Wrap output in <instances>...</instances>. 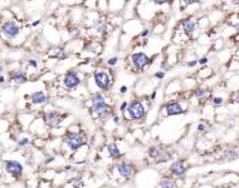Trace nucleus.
<instances>
[{
    "mask_svg": "<svg viewBox=\"0 0 239 188\" xmlns=\"http://www.w3.org/2000/svg\"><path fill=\"white\" fill-rule=\"evenodd\" d=\"M0 31L5 39H15L20 34V26L14 20H5L0 25Z\"/></svg>",
    "mask_w": 239,
    "mask_h": 188,
    "instance_id": "nucleus-1",
    "label": "nucleus"
},
{
    "mask_svg": "<svg viewBox=\"0 0 239 188\" xmlns=\"http://www.w3.org/2000/svg\"><path fill=\"white\" fill-rule=\"evenodd\" d=\"M128 108H126L128 110V114L132 119H142L146 114V108L143 106L142 102L140 101H133L132 103L127 104Z\"/></svg>",
    "mask_w": 239,
    "mask_h": 188,
    "instance_id": "nucleus-2",
    "label": "nucleus"
},
{
    "mask_svg": "<svg viewBox=\"0 0 239 188\" xmlns=\"http://www.w3.org/2000/svg\"><path fill=\"white\" fill-rule=\"evenodd\" d=\"M86 142V138L83 134L79 133H71L66 137L64 139V143L69 147V149L72 151H77L78 148H81Z\"/></svg>",
    "mask_w": 239,
    "mask_h": 188,
    "instance_id": "nucleus-3",
    "label": "nucleus"
},
{
    "mask_svg": "<svg viewBox=\"0 0 239 188\" xmlns=\"http://www.w3.org/2000/svg\"><path fill=\"white\" fill-rule=\"evenodd\" d=\"M4 169H5V172L8 174H10L13 177H20L23 174V166L18 161H8V162H5Z\"/></svg>",
    "mask_w": 239,
    "mask_h": 188,
    "instance_id": "nucleus-4",
    "label": "nucleus"
},
{
    "mask_svg": "<svg viewBox=\"0 0 239 188\" xmlns=\"http://www.w3.org/2000/svg\"><path fill=\"white\" fill-rule=\"evenodd\" d=\"M94 82L97 84V87L102 90L107 89L110 87V83H111V78L107 73L105 72H96L94 73Z\"/></svg>",
    "mask_w": 239,
    "mask_h": 188,
    "instance_id": "nucleus-5",
    "label": "nucleus"
},
{
    "mask_svg": "<svg viewBox=\"0 0 239 188\" xmlns=\"http://www.w3.org/2000/svg\"><path fill=\"white\" fill-rule=\"evenodd\" d=\"M64 85L68 88V89H72V88H76L77 85H79L81 83V78L78 75V73L76 70H69L66 77H64V80H63Z\"/></svg>",
    "mask_w": 239,
    "mask_h": 188,
    "instance_id": "nucleus-6",
    "label": "nucleus"
},
{
    "mask_svg": "<svg viewBox=\"0 0 239 188\" xmlns=\"http://www.w3.org/2000/svg\"><path fill=\"white\" fill-rule=\"evenodd\" d=\"M92 112L98 118H106V117L110 115L111 108H110L108 104H106V102L96 103V104H92Z\"/></svg>",
    "mask_w": 239,
    "mask_h": 188,
    "instance_id": "nucleus-7",
    "label": "nucleus"
},
{
    "mask_svg": "<svg viewBox=\"0 0 239 188\" xmlns=\"http://www.w3.org/2000/svg\"><path fill=\"white\" fill-rule=\"evenodd\" d=\"M131 60H132V64L138 69L146 67L150 63V58L145 53H133L131 55Z\"/></svg>",
    "mask_w": 239,
    "mask_h": 188,
    "instance_id": "nucleus-8",
    "label": "nucleus"
},
{
    "mask_svg": "<svg viewBox=\"0 0 239 188\" xmlns=\"http://www.w3.org/2000/svg\"><path fill=\"white\" fill-rule=\"evenodd\" d=\"M61 114L56 110H52V112H48L44 114V122L47 125H49V127H57L59 123H61Z\"/></svg>",
    "mask_w": 239,
    "mask_h": 188,
    "instance_id": "nucleus-9",
    "label": "nucleus"
},
{
    "mask_svg": "<svg viewBox=\"0 0 239 188\" xmlns=\"http://www.w3.org/2000/svg\"><path fill=\"white\" fill-rule=\"evenodd\" d=\"M10 78L13 82H15L17 84H24L28 82V77L27 74L22 70V69H14L10 72Z\"/></svg>",
    "mask_w": 239,
    "mask_h": 188,
    "instance_id": "nucleus-10",
    "label": "nucleus"
},
{
    "mask_svg": "<svg viewBox=\"0 0 239 188\" xmlns=\"http://www.w3.org/2000/svg\"><path fill=\"white\" fill-rule=\"evenodd\" d=\"M165 109H166V114H167V115H177V114H181V113L184 112L182 106H181L179 102H171V103H169V104L165 107Z\"/></svg>",
    "mask_w": 239,
    "mask_h": 188,
    "instance_id": "nucleus-11",
    "label": "nucleus"
},
{
    "mask_svg": "<svg viewBox=\"0 0 239 188\" xmlns=\"http://www.w3.org/2000/svg\"><path fill=\"white\" fill-rule=\"evenodd\" d=\"M117 171H118V173L122 176V177H125V178H130L132 174H133V167L130 164V163H120L118 166H117Z\"/></svg>",
    "mask_w": 239,
    "mask_h": 188,
    "instance_id": "nucleus-12",
    "label": "nucleus"
},
{
    "mask_svg": "<svg viewBox=\"0 0 239 188\" xmlns=\"http://www.w3.org/2000/svg\"><path fill=\"white\" fill-rule=\"evenodd\" d=\"M181 26H182V30L186 35H190V34H193V31L195 30V21L193 19H184L181 21Z\"/></svg>",
    "mask_w": 239,
    "mask_h": 188,
    "instance_id": "nucleus-13",
    "label": "nucleus"
},
{
    "mask_svg": "<svg viewBox=\"0 0 239 188\" xmlns=\"http://www.w3.org/2000/svg\"><path fill=\"white\" fill-rule=\"evenodd\" d=\"M30 99L33 104H43L47 102V97L43 92H34L30 96Z\"/></svg>",
    "mask_w": 239,
    "mask_h": 188,
    "instance_id": "nucleus-14",
    "label": "nucleus"
},
{
    "mask_svg": "<svg viewBox=\"0 0 239 188\" xmlns=\"http://www.w3.org/2000/svg\"><path fill=\"white\" fill-rule=\"evenodd\" d=\"M170 169H171V173L175 174V176H177V177L182 176V174L185 173V171H186V168H185V166H184L182 162H175V163H172V166H171Z\"/></svg>",
    "mask_w": 239,
    "mask_h": 188,
    "instance_id": "nucleus-15",
    "label": "nucleus"
},
{
    "mask_svg": "<svg viewBox=\"0 0 239 188\" xmlns=\"http://www.w3.org/2000/svg\"><path fill=\"white\" fill-rule=\"evenodd\" d=\"M107 152H108L110 157H112V158H115V159H118V158L121 157V152H120V149H118V147H117L116 143H110V144L107 146Z\"/></svg>",
    "mask_w": 239,
    "mask_h": 188,
    "instance_id": "nucleus-16",
    "label": "nucleus"
},
{
    "mask_svg": "<svg viewBox=\"0 0 239 188\" xmlns=\"http://www.w3.org/2000/svg\"><path fill=\"white\" fill-rule=\"evenodd\" d=\"M105 102V97L100 93H94L91 96V103L92 104H96V103H102Z\"/></svg>",
    "mask_w": 239,
    "mask_h": 188,
    "instance_id": "nucleus-17",
    "label": "nucleus"
},
{
    "mask_svg": "<svg viewBox=\"0 0 239 188\" xmlns=\"http://www.w3.org/2000/svg\"><path fill=\"white\" fill-rule=\"evenodd\" d=\"M160 187L161 188H175V183L172 179H164V181H161Z\"/></svg>",
    "mask_w": 239,
    "mask_h": 188,
    "instance_id": "nucleus-18",
    "label": "nucleus"
},
{
    "mask_svg": "<svg viewBox=\"0 0 239 188\" xmlns=\"http://www.w3.org/2000/svg\"><path fill=\"white\" fill-rule=\"evenodd\" d=\"M170 153H166V152H160V154H159V157H157V161L159 162H166V161H169L170 159Z\"/></svg>",
    "mask_w": 239,
    "mask_h": 188,
    "instance_id": "nucleus-19",
    "label": "nucleus"
},
{
    "mask_svg": "<svg viewBox=\"0 0 239 188\" xmlns=\"http://www.w3.org/2000/svg\"><path fill=\"white\" fill-rule=\"evenodd\" d=\"M96 29H97L100 33H105V31H106V24H105V21L100 20V21L96 23Z\"/></svg>",
    "mask_w": 239,
    "mask_h": 188,
    "instance_id": "nucleus-20",
    "label": "nucleus"
},
{
    "mask_svg": "<svg viewBox=\"0 0 239 188\" xmlns=\"http://www.w3.org/2000/svg\"><path fill=\"white\" fill-rule=\"evenodd\" d=\"M205 94H207V89H205V88H199V89L197 90V93H195V96H197V98L202 99V98L205 97Z\"/></svg>",
    "mask_w": 239,
    "mask_h": 188,
    "instance_id": "nucleus-21",
    "label": "nucleus"
},
{
    "mask_svg": "<svg viewBox=\"0 0 239 188\" xmlns=\"http://www.w3.org/2000/svg\"><path fill=\"white\" fill-rule=\"evenodd\" d=\"M159 154H160V151H159L157 148H155V147L150 148V151H149V156H150L151 158H157Z\"/></svg>",
    "mask_w": 239,
    "mask_h": 188,
    "instance_id": "nucleus-22",
    "label": "nucleus"
},
{
    "mask_svg": "<svg viewBox=\"0 0 239 188\" xmlns=\"http://www.w3.org/2000/svg\"><path fill=\"white\" fill-rule=\"evenodd\" d=\"M28 143H29V139H28V138L19 139V140H18V147H25Z\"/></svg>",
    "mask_w": 239,
    "mask_h": 188,
    "instance_id": "nucleus-23",
    "label": "nucleus"
},
{
    "mask_svg": "<svg viewBox=\"0 0 239 188\" xmlns=\"http://www.w3.org/2000/svg\"><path fill=\"white\" fill-rule=\"evenodd\" d=\"M222 103H223V98H220V97H215L213 99V104H215V106H219Z\"/></svg>",
    "mask_w": 239,
    "mask_h": 188,
    "instance_id": "nucleus-24",
    "label": "nucleus"
},
{
    "mask_svg": "<svg viewBox=\"0 0 239 188\" xmlns=\"http://www.w3.org/2000/svg\"><path fill=\"white\" fill-rule=\"evenodd\" d=\"M154 77L157 78V79H162V78L165 77V73H164V72H157V73L154 74Z\"/></svg>",
    "mask_w": 239,
    "mask_h": 188,
    "instance_id": "nucleus-25",
    "label": "nucleus"
},
{
    "mask_svg": "<svg viewBox=\"0 0 239 188\" xmlns=\"http://www.w3.org/2000/svg\"><path fill=\"white\" fill-rule=\"evenodd\" d=\"M117 60H118V59H117L116 57H115V58H111V59H108L107 64H108V65H115V64L117 63Z\"/></svg>",
    "mask_w": 239,
    "mask_h": 188,
    "instance_id": "nucleus-26",
    "label": "nucleus"
},
{
    "mask_svg": "<svg viewBox=\"0 0 239 188\" xmlns=\"http://www.w3.org/2000/svg\"><path fill=\"white\" fill-rule=\"evenodd\" d=\"M29 65L33 67V68H37V67H38V64H37V62H35L34 59H30V60H29Z\"/></svg>",
    "mask_w": 239,
    "mask_h": 188,
    "instance_id": "nucleus-27",
    "label": "nucleus"
},
{
    "mask_svg": "<svg viewBox=\"0 0 239 188\" xmlns=\"http://www.w3.org/2000/svg\"><path fill=\"white\" fill-rule=\"evenodd\" d=\"M126 107H127V103L123 102V103L120 106V110H121V112H125V110H126Z\"/></svg>",
    "mask_w": 239,
    "mask_h": 188,
    "instance_id": "nucleus-28",
    "label": "nucleus"
},
{
    "mask_svg": "<svg viewBox=\"0 0 239 188\" xmlns=\"http://www.w3.org/2000/svg\"><path fill=\"white\" fill-rule=\"evenodd\" d=\"M205 129H207V125H205V124H199V125H198V130L204 132Z\"/></svg>",
    "mask_w": 239,
    "mask_h": 188,
    "instance_id": "nucleus-29",
    "label": "nucleus"
},
{
    "mask_svg": "<svg viewBox=\"0 0 239 188\" xmlns=\"http://www.w3.org/2000/svg\"><path fill=\"white\" fill-rule=\"evenodd\" d=\"M197 63H198L197 60H191V62H189V63H187V67H189V68H191V67H195V65H197Z\"/></svg>",
    "mask_w": 239,
    "mask_h": 188,
    "instance_id": "nucleus-30",
    "label": "nucleus"
},
{
    "mask_svg": "<svg viewBox=\"0 0 239 188\" xmlns=\"http://www.w3.org/2000/svg\"><path fill=\"white\" fill-rule=\"evenodd\" d=\"M207 62H208V58H202V59L199 60L200 64H207Z\"/></svg>",
    "mask_w": 239,
    "mask_h": 188,
    "instance_id": "nucleus-31",
    "label": "nucleus"
},
{
    "mask_svg": "<svg viewBox=\"0 0 239 188\" xmlns=\"http://www.w3.org/2000/svg\"><path fill=\"white\" fill-rule=\"evenodd\" d=\"M120 92H121V93H126V92H127V87H125V85L121 87V88H120Z\"/></svg>",
    "mask_w": 239,
    "mask_h": 188,
    "instance_id": "nucleus-32",
    "label": "nucleus"
},
{
    "mask_svg": "<svg viewBox=\"0 0 239 188\" xmlns=\"http://www.w3.org/2000/svg\"><path fill=\"white\" fill-rule=\"evenodd\" d=\"M53 161H54V158H53V157H49V158H48V159L45 161V163L48 164V163H51V162H53Z\"/></svg>",
    "mask_w": 239,
    "mask_h": 188,
    "instance_id": "nucleus-33",
    "label": "nucleus"
},
{
    "mask_svg": "<svg viewBox=\"0 0 239 188\" xmlns=\"http://www.w3.org/2000/svg\"><path fill=\"white\" fill-rule=\"evenodd\" d=\"M149 34V30H143L142 33H141V36H146Z\"/></svg>",
    "mask_w": 239,
    "mask_h": 188,
    "instance_id": "nucleus-34",
    "label": "nucleus"
},
{
    "mask_svg": "<svg viewBox=\"0 0 239 188\" xmlns=\"http://www.w3.org/2000/svg\"><path fill=\"white\" fill-rule=\"evenodd\" d=\"M5 82V77L4 75H0V83H4Z\"/></svg>",
    "mask_w": 239,
    "mask_h": 188,
    "instance_id": "nucleus-35",
    "label": "nucleus"
},
{
    "mask_svg": "<svg viewBox=\"0 0 239 188\" xmlns=\"http://www.w3.org/2000/svg\"><path fill=\"white\" fill-rule=\"evenodd\" d=\"M155 97H156V92H154V93L151 94V99H155Z\"/></svg>",
    "mask_w": 239,
    "mask_h": 188,
    "instance_id": "nucleus-36",
    "label": "nucleus"
},
{
    "mask_svg": "<svg viewBox=\"0 0 239 188\" xmlns=\"http://www.w3.org/2000/svg\"><path fill=\"white\" fill-rule=\"evenodd\" d=\"M39 23H40V21H39V20H38V21H34V23H33V26H37V25H38V24H39Z\"/></svg>",
    "mask_w": 239,
    "mask_h": 188,
    "instance_id": "nucleus-37",
    "label": "nucleus"
},
{
    "mask_svg": "<svg viewBox=\"0 0 239 188\" xmlns=\"http://www.w3.org/2000/svg\"><path fill=\"white\" fill-rule=\"evenodd\" d=\"M115 122H116V123H118V122H120V119H118V117H115Z\"/></svg>",
    "mask_w": 239,
    "mask_h": 188,
    "instance_id": "nucleus-38",
    "label": "nucleus"
}]
</instances>
